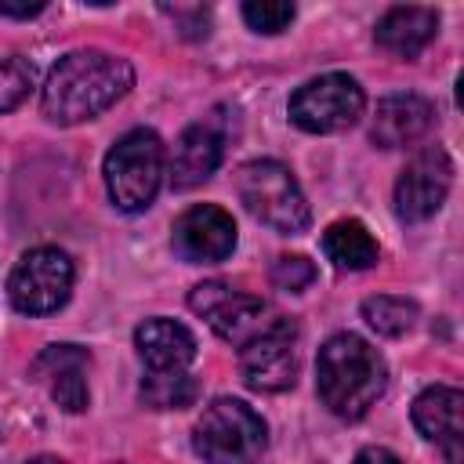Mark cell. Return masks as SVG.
I'll list each match as a JSON object with an SVG mask.
<instances>
[{
    "label": "cell",
    "mask_w": 464,
    "mask_h": 464,
    "mask_svg": "<svg viewBox=\"0 0 464 464\" xmlns=\"http://www.w3.org/2000/svg\"><path fill=\"white\" fill-rule=\"evenodd\" d=\"M243 22L254 33H283L294 22V4L279 0H246L243 4Z\"/></svg>",
    "instance_id": "obj_22"
},
{
    "label": "cell",
    "mask_w": 464,
    "mask_h": 464,
    "mask_svg": "<svg viewBox=\"0 0 464 464\" xmlns=\"http://www.w3.org/2000/svg\"><path fill=\"white\" fill-rule=\"evenodd\" d=\"M297 326L290 319H279L261 337L243 344L239 352V373L246 388L254 392H286L297 381Z\"/></svg>",
    "instance_id": "obj_10"
},
{
    "label": "cell",
    "mask_w": 464,
    "mask_h": 464,
    "mask_svg": "<svg viewBox=\"0 0 464 464\" xmlns=\"http://www.w3.org/2000/svg\"><path fill=\"white\" fill-rule=\"evenodd\" d=\"M464 395L450 384H435V388H424L417 399H413V424L417 431L435 442L450 464H460L464 460Z\"/></svg>",
    "instance_id": "obj_14"
},
{
    "label": "cell",
    "mask_w": 464,
    "mask_h": 464,
    "mask_svg": "<svg viewBox=\"0 0 464 464\" xmlns=\"http://www.w3.org/2000/svg\"><path fill=\"white\" fill-rule=\"evenodd\" d=\"M453 185V163L446 149L431 145L420 149L395 181V214L402 221H428L450 196Z\"/></svg>",
    "instance_id": "obj_11"
},
{
    "label": "cell",
    "mask_w": 464,
    "mask_h": 464,
    "mask_svg": "<svg viewBox=\"0 0 464 464\" xmlns=\"http://www.w3.org/2000/svg\"><path fill=\"white\" fill-rule=\"evenodd\" d=\"M174 250L188 265H214L236 250V221L214 203H196L174 221Z\"/></svg>",
    "instance_id": "obj_12"
},
{
    "label": "cell",
    "mask_w": 464,
    "mask_h": 464,
    "mask_svg": "<svg viewBox=\"0 0 464 464\" xmlns=\"http://www.w3.org/2000/svg\"><path fill=\"white\" fill-rule=\"evenodd\" d=\"M196 392L199 388H196V381L185 370H178V373H149L141 381V399L152 410H181V406H192Z\"/></svg>",
    "instance_id": "obj_20"
},
{
    "label": "cell",
    "mask_w": 464,
    "mask_h": 464,
    "mask_svg": "<svg viewBox=\"0 0 464 464\" xmlns=\"http://www.w3.org/2000/svg\"><path fill=\"white\" fill-rule=\"evenodd\" d=\"M362 319L370 323V330H377L381 337H402L413 323H417V304L410 297H395V294H377L362 301Z\"/></svg>",
    "instance_id": "obj_19"
},
{
    "label": "cell",
    "mask_w": 464,
    "mask_h": 464,
    "mask_svg": "<svg viewBox=\"0 0 464 464\" xmlns=\"http://www.w3.org/2000/svg\"><path fill=\"white\" fill-rule=\"evenodd\" d=\"M33 87V69L22 58H0V116L25 102Z\"/></svg>",
    "instance_id": "obj_21"
},
{
    "label": "cell",
    "mask_w": 464,
    "mask_h": 464,
    "mask_svg": "<svg viewBox=\"0 0 464 464\" xmlns=\"http://www.w3.org/2000/svg\"><path fill=\"white\" fill-rule=\"evenodd\" d=\"M87 366H91V355L87 348L80 344H51L44 348L29 373L36 384L47 388V395L65 410V413H83L87 402H91V392H87Z\"/></svg>",
    "instance_id": "obj_13"
},
{
    "label": "cell",
    "mask_w": 464,
    "mask_h": 464,
    "mask_svg": "<svg viewBox=\"0 0 464 464\" xmlns=\"http://www.w3.org/2000/svg\"><path fill=\"white\" fill-rule=\"evenodd\" d=\"M72 290V261L58 246H36L22 254L7 279V297L22 315H47L69 301Z\"/></svg>",
    "instance_id": "obj_8"
},
{
    "label": "cell",
    "mask_w": 464,
    "mask_h": 464,
    "mask_svg": "<svg viewBox=\"0 0 464 464\" xmlns=\"http://www.w3.org/2000/svg\"><path fill=\"white\" fill-rule=\"evenodd\" d=\"M236 192H239L243 207L261 225H268L276 232L297 236L312 221V210H308V199H304L297 178L279 160H250V163H243L236 170Z\"/></svg>",
    "instance_id": "obj_3"
},
{
    "label": "cell",
    "mask_w": 464,
    "mask_h": 464,
    "mask_svg": "<svg viewBox=\"0 0 464 464\" xmlns=\"http://www.w3.org/2000/svg\"><path fill=\"white\" fill-rule=\"evenodd\" d=\"M47 4L44 0H33V4H11V0H0V14L4 18H36Z\"/></svg>",
    "instance_id": "obj_24"
},
{
    "label": "cell",
    "mask_w": 464,
    "mask_h": 464,
    "mask_svg": "<svg viewBox=\"0 0 464 464\" xmlns=\"http://www.w3.org/2000/svg\"><path fill=\"white\" fill-rule=\"evenodd\" d=\"M355 464H402V460L384 446H366V450H359Z\"/></svg>",
    "instance_id": "obj_25"
},
{
    "label": "cell",
    "mask_w": 464,
    "mask_h": 464,
    "mask_svg": "<svg viewBox=\"0 0 464 464\" xmlns=\"http://www.w3.org/2000/svg\"><path fill=\"white\" fill-rule=\"evenodd\" d=\"M163 141L156 130H127L109 152H105V188H109V199L127 210V214H138L145 210L156 192H160V181H163Z\"/></svg>",
    "instance_id": "obj_5"
},
{
    "label": "cell",
    "mask_w": 464,
    "mask_h": 464,
    "mask_svg": "<svg viewBox=\"0 0 464 464\" xmlns=\"http://www.w3.org/2000/svg\"><path fill=\"white\" fill-rule=\"evenodd\" d=\"M323 254L348 272H362L370 265H377V239L370 236V228L362 221H334L323 232Z\"/></svg>",
    "instance_id": "obj_18"
},
{
    "label": "cell",
    "mask_w": 464,
    "mask_h": 464,
    "mask_svg": "<svg viewBox=\"0 0 464 464\" xmlns=\"http://www.w3.org/2000/svg\"><path fill=\"white\" fill-rule=\"evenodd\" d=\"M439 33V14L431 7H417V4H399L388 7L373 29L377 44L384 51H392L395 58H417Z\"/></svg>",
    "instance_id": "obj_17"
},
{
    "label": "cell",
    "mask_w": 464,
    "mask_h": 464,
    "mask_svg": "<svg viewBox=\"0 0 464 464\" xmlns=\"http://www.w3.org/2000/svg\"><path fill=\"white\" fill-rule=\"evenodd\" d=\"M268 279H272L276 290L297 294V290H304V286L315 283V265H312L308 257H301V254H286V257H276V261H272Z\"/></svg>",
    "instance_id": "obj_23"
},
{
    "label": "cell",
    "mask_w": 464,
    "mask_h": 464,
    "mask_svg": "<svg viewBox=\"0 0 464 464\" xmlns=\"http://www.w3.org/2000/svg\"><path fill=\"white\" fill-rule=\"evenodd\" d=\"M225 141H228V109L218 105L210 116L196 120L192 127L181 130L170 152V185L178 192L203 185L225 160Z\"/></svg>",
    "instance_id": "obj_9"
},
{
    "label": "cell",
    "mask_w": 464,
    "mask_h": 464,
    "mask_svg": "<svg viewBox=\"0 0 464 464\" xmlns=\"http://www.w3.org/2000/svg\"><path fill=\"white\" fill-rule=\"evenodd\" d=\"M130 83H134V69L127 58H116L109 51H69L51 69L40 105L51 123L72 127L102 116L130 91Z\"/></svg>",
    "instance_id": "obj_1"
},
{
    "label": "cell",
    "mask_w": 464,
    "mask_h": 464,
    "mask_svg": "<svg viewBox=\"0 0 464 464\" xmlns=\"http://www.w3.org/2000/svg\"><path fill=\"white\" fill-rule=\"evenodd\" d=\"M435 123V105L420 94H388L377 102L370 138L377 149H399L424 138Z\"/></svg>",
    "instance_id": "obj_15"
},
{
    "label": "cell",
    "mask_w": 464,
    "mask_h": 464,
    "mask_svg": "<svg viewBox=\"0 0 464 464\" xmlns=\"http://www.w3.org/2000/svg\"><path fill=\"white\" fill-rule=\"evenodd\" d=\"M388 366L381 352L359 334H334L315 359V388L330 413L359 420L384 392Z\"/></svg>",
    "instance_id": "obj_2"
},
{
    "label": "cell",
    "mask_w": 464,
    "mask_h": 464,
    "mask_svg": "<svg viewBox=\"0 0 464 464\" xmlns=\"http://www.w3.org/2000/svg\"><path fill=\"white\" fill-rule=\"evenodd\" d=\"M362 109H366V94L348 72L315 76L290 94V120L308 134L348 130L362 116Z\"/></svg>",
    "instance_id": "obj_6"
},
{
    "label": "cell",
    "mask_w": 464,
    "mask_h": 464,
    "mask_svg": "<svg viewBox=\"0 0 464 464\" xmlns=\"http://www.w3.org/2000/svg\"><path fill=\"white\" fill-rule=\"evenodd\" d=\"M188 308H192L196 315H203V319L210 323V330H214L221 341L236 344V348L250 344L254 337H261L268 326L279 323V319L272 315L268 301H261V297H254V294H243V290H232L228 283H218V279L192 286Z\"/></svg>",
    "instance_id": "obj_7"
},
{
    "label": "cell",
    "mask_w": 464,
    "mask_h": 464,
    "mask_svg": "<svg viewBox=\"0 0 464 464\" xmlns=\"http://www.w3.org/2000/svg\"><path fill=\"white\" fill-rule=\"evenodd\" d=\"M25 464H62L58 457H33V460H25Z\"/></svg>",
    "instance_id": "obj_26"
},
{
    "label": "cell",
    "mask_w": 464,
    "mask_h": 464,
    "mask_svg": "<svg viewBox=\"0 0 464 464\" xmlns=\"http://www.w3.org/2000/svg\"><path fill=\"white\" fill-rule=\"evenodd\" d=\"M134 344L141 362L149 366V373H178L196 359V337L188 326L174 323V319H145L134 330Z\"/></svg>",
    "instance_id": "obj_16"
},
{
    "label": "cell",
    "mask_w": 464,
    "mask_h": 464,
    "mask_svg": "<svg viewBox=\"0 0 464 464\" xmlns=\"http://www.w3.org/2000/svg\"><path fill=\"white\" fill-rule=\"evenodd\" d=\"M192 446L207 464H257L268 446V428L243 399H214L196 420Z\"/></svg>",
    "instance_id": "obj_4"
}]
</instances>
